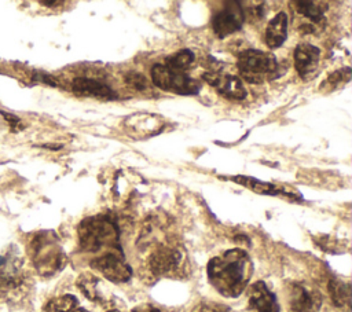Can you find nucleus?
I'll use <instances>...</instances> for the list:
<instances>
[{
	"mask_svg": "<svg viewBox=\"0 0 352 312\" xmlns=\"http://www.w3.org/2000/svg\"><path fill=\"white\" fill-rule=\"evenodd\" d=\"M208 279L224 297H238L248 286L253 274V264L243 249H230L209 260Z\"/></svg>",
	"mask_w": 352,
	"mask_h": 312,
	"instance_id": "f257e3e1",
	"label": "nucleus"
},
{
	"mask_svg": "<svg viewBox=\"0 0 352 312\" xmlns=\"http://www.w3.org/2000/svg\"><path fill=\"white\" fill-rule=\"evenodd\" d=\"M78 246L85 253L121 250V231L116 217L95 214L84 219L77 227Z\"/></svg>",
	"mask_w": 352,
	"mask_h": 312,
	"instance_id": "f03ea898",
	"label": "nucleus"
},
{
	"mask_svg": "<svg viewBox=\"0 0 352 312\" xmlns=\"http://www.w3.org/2000/svg\"><path fill=\"white\" fill-rule=\"evenodd\" d=\"M29 257L41 276L58 274L66 264V254L52 231L36 232L28 245Z\"/></svg>",
	"mask_w": 352,
	"mask_h": 312,
	"instance_id": "7ed1b4c3",
	"label": "nucleus"
},
{
	"mask_svg": "<svg viewBox=\"0 0 352 312\" xmlns=\"http://www.w3.org/2000/svg\"><path fill=\"white\" fill-rule=\"evenodd\" d=\"M236 66L241 77L250 84H264L280 73L279 62L271 52L245 49L238 55Z\"/></svg>",
	"mask_w": 352,
	"mask_h": 312,
	"instance_id": "20e7f679",
	"label": "nucleus"
},
{
	"mask_svg": "<svg viewBox=\"0 0 352 312\" xmlns=\"http://www.w3.org/2000/svg\"><path fill=\"white\" fill-rule=\"evenodd\" d=\"M186 263L183 249L175 242H158L147 257V268L155 278L177 276Z\"/></svg>",
	"mask_w": 352,
	"mask_h": 312,
	"instance_id": "39448f33",
	"label": "nucleus"
},
{
	"mask_svg": "<svg viewBox=\"0 0 352 312\" xmlns=\"http://www.w3.org/2000/svg\"><path fill=\"white\" fill-rule=\"evenodd\" d=\"M151 78L157 88L183 96L195 95L201 89L198 80L190 77L186 71L170 69L164 63H157L151 67Z\"/></svg>",
	"mask_w": 352,
	"mask_h": 312,
	"instance_id": "423d86ee",
	"label": "nucleus"
},
{
	"mask_svg": "<svg viewBox=\"0 0 352 312\" xmlns=\"http://www.w3.org/2000/svg\"><path fill=\"white\" fill-rule=\"evenodd\" d=\"M91 267L113 283H125L132 278V268L126 263L122 250L104 252L91 260Z\"/></svg>",
	"mask_w": 352,
	"mask_h": 312,
	"instance_id": "0eeeda50",
	"label": "nucleus"
},
{
	"mask_svg": "<svg viewBox=\"0 0 352 312\" xmlns=\"http://www.w3.org/2000/svg\"><path fill=\"white\" fill-rule=\"evenodd\" d=\"M166 121L154 113H133L122 121L124 132L135 139L143 140L160 135L165 129Z\"/></svg>",
	"mask_w": 352,
	"mask_h": 312,
	"instance_id": "6e6552de",
	"label": "nucleus"
},
{
	"mask_svg": "<svg viewBox=\"0 0 352 312\" xmlns=\"http://www.w3.org/2000/svg\"><path fill=\"white\" fill-rule=\"evenodd\" d=\"M286 298L289 312H318L322 305V294L300 282L287 285Z\"/></svg>",
	"mask_w": 352,
	"mask_h": 312,
	"instance_id": "1a4fd4ad",
	"label": "nucleus"
},
{
	"mask_svg": "<svg viewBox=\"0 0 352 312\" xmlns=\"http://www.w3.org/2000/svg\"><path fill=\"white\" fill-rule=\"evenodd\" d=\"M227 7L216 12L212 18V29L217 37L224 38L242 27L243 23V11L239 7V3L231 1L226 3Z\"/></svg>",
	"mask_w": 352,
	"mask_h": 312,
	"instance_id": "9d476101",
	"label": "nucleus"
},
{
	"mask_svg": "<svg viewBox=\"0 0 352 312\" xmlns=\"http://www.w3.org/2000/svg\"><path fill=\"white\" fill-rule=\"evenodd\" d=\"M22 282V258L18 252L8 249L0 256V291L14 290L19 287Z\"/></svg>",
	"mask_w": 352,
	"mask_h": 312,
	"instance_id": "9b49d317",
	"label": "nucleus"
},
{
	"mask_svg": "<svg viewBox=\"0 0 352 312\" xmlns=\"http://www.w3.org/2000/svg\"><path fill=\"white\" fill-rule=\"evenodd\" d=\"M202 78L213 85L217 92L230 100H242L246 98V88L243 81L234 74H221L217 71H206Z\"/></svg>",
	"mask_w": 352,
	"mask_h": 312,
	"instance_id": "f8f14e48",
	"label": "nucleus"
},
{
	"mask_svg": "<svg viewBox=\"0 0 352 312\" xmlns=\"http://www.w3.org/2000/svg\"><path fill=\"white\" fill-rule=\"evenodd\" d=\"M319 59L320 51L312 44L301 43L294 48V66L298 76L305 81L312 80L316 76Z\"/></svg>",
	"mask_w": 352,
	"mask_h": 312,
	"instance_id": "ddd939ff",
	"label": "nucleus"
},
{
	"mask_svg": "<svg viewBox=\"0 0 352 312\" xmlns=\"http://www.w3.org/2000/svg\"><path fill=\"white\" fill-rule=\"evenodd\" d=\"M248 309L249 312H279L276 296L263 280L250 286L248 293Z\"/></svg>",
	"mask_w": 352,
	"mask_h": 312,
	"instance_id": "4468645a",
	"label": "nucleus"
},
{
	"mask_svg": "<svg viewBox=\"0 0 352 312\" xmlns=\"http://www.w3.org/2000/svg\"><path fill=\"white\" fill-rule=\"evenodd\" d=\"M72 89L78 96H89L96 99H117V93L107 84L94 78L77 77L72 82Z\"/></svg>",
	"mask_w": 352,
	"mask_h": 312,
	"instance_id": "2eb2a0df",
	"label": "nucleus"
},
{
	"mask_svg": "<svg viewBox=\"0 0 352 312\" xmlns=\"http://www.w3.org/2000/svg\"><path fill=\"white\" fill-rule=\"evenodd\" d=\"M76 285L78 287V290L91 301L94 302H100V304H106L109 302V297L106 294V291L103 290L102 286V280L99 278H96L92 274H81L77 280Z\"/></svg>",
	"mask_w": 352,
	"mask_h": 312,
	"instance_id": "dca6fc26",
	"label": "nucleus"
},
{
	"mask_svg": "<svg viewBox=\"0 0 352 312\" xmlns=\"http://www.w3.org/2000/svg\"><path fill=\"white\" fill-rule=\"evenodd\" d=\"M287 37V15L286 12H278L265 27V44L270 48L280 47Z\"/></svg>",
	"mask_w": 352,
	"mask_h": 312,
	"instance_id": "f3484780",
	"label": "nucleus"
},
{
	"mask_svg": "<svg viewBox=\"0 0 352 312\" xmlns=\"http://www.w3.org/2000/svg\"><path fill=\"white\" fill-rule=\"evenodd\" d=\"M44 311L45 312H88L85 308L80 305L77 297L72 294H63L50 300L45 304Z\"/></svg>",
	"mask_w": 352,
	"mask_h": 312,
	"instance_id": "a211bd4d",
	"label": "nucleus"
},
{
	"mask_svg": "<svg viewBox=\"0 0 352 312\" xmlns=\"http://www.w3.org/2000/svg\"><path fill=\"white\" fill-rule=\"evenodd\" d=\"M294 8L298 14L309 19L312 23L322 25L324 22V12H326V4L318 3V1H296Z\"/></svg>",
	"mask_w": 352,
	"mask_h": 312,
	"instance_id": "6ab92c4d",
	"label": "nucleus"
},
{
	"mask_svg": "<svg viewBox=\"0 0 352 312\" xmlns=\"http://www.w3.org/2000/svg\"><path fill=\"white\" fill-rule=\"evenodd\" d=\"M329 294H330L331 302L336 307L338 308L348 307L351 301V286L348 282L333 278L329 282Z\"/></svg>",
	"mask_w": 352,
	"mask_h": 312,
	"instance_id": "aec40b11",
	"label": "nucleus"
},
{
	"mask_svg": "<svg viewBox=\"0 0 352 312\" xmlns=\"http://www.w3.org/2000/svg\"><path fill=\"white\" fill-rule=\"evenodd\" d=\"M195 60V55L190 49H180L172 55H169L165 60L164 65H166L170 69L180 70V71H187Z\"/></svg>",
	"mask_w": 352,
	"mask_h": 312,
	"instance_id": "412c9836",
	"label": "nucleus"
},
{
	"mask_svg": "<svg viewBox=\"0 0 352 312\" xmlns=\"http://www.w3.org/2000/svg\"><path fill=\"white\" fill-rule=\"evenodd\" d=\"M349 77H351V69L349 67H344V69L336 70V71L330 73L327 76V78L322 82L320 91L324 92V93L331 92V91L340 88L344 82H348Z\"/></svg>",
	"mask_w": 352,
	"mask_h": 312,
	"instance_id": "4be33fe9",
	"label": "nucleus"
},
{
	"mask_svg": "<svg viewBox=\"0 0 352 312\" xmlns=\"http://www.w3.org/2000/svg\"><path fill=\"white\" fill-rule=\"evenodd\" d=\"M125 84L128 87H131L132 89L135 91H139V92H150V82L147 81V78L138 73V71H129L125 74Z\"/></svg>",
	"mask_w": 352,
	"mask_h": 312,
	"instance_id": "5701e85b",
	"label": "nucleus"
},
{
	"mask_svg": "<svg viewBox=\"0 0 352 312\" xmlns=\"http://www.w3.org/2000/svg\"><path fill=\"white\" fill-rule=\"evenodd\" d=\"M192 312H230V311L227 307H224L219 302L204 301V302H199L198 305H195Z\"/></svg>",
	"mask_w": 352,
	"mask_h": 312,
	"instance_id": "b1692460",
	"label": "nucleus"
},
{
	"mask_svg": "<svg viewBox=\"0 0 352 312\" xmlns=\"http://www.w3.org/2000/svg\"><path fill=\"white\" fill-rule=\"evenodd\" d=\"M0 114H1L3 118L8 122V125H10V128H11L12 132H19V131H22V129L25 128L22 120H21L18 115L11 114V113H7V111H3V110H0Z\"/></svg>",
	"mask_w": 352,
	"mask_h": 312,
	"instance_id": "393cba45",
	"label": "nucleus"
},
{
	"mask_svg": "<svg viewBox=\"0 0 352 312\" xmlns=\"http://www.w3.org/2000/svg\"><path fill=\"white\" fill-rule=\"evenodd\" d=\"M131 312H161V311L158 308L150 305V304H142V305L135 307Z\"/></svg>",
	"mask_w": 352,
	"mask_h": 312,
	"instance_id": "a878e982",
	"label": "nucleus"
},
{
	"mask_svg": "<svg viewBox=\"0 0 352 312\" xmlns=\"http://www.w3.org/2000/svg\"><path fill=\"white\" fill-rule=\"evenodd\" d=\"M40 4L47 5V7H54V5H60L62 1H59V0H55V1L54 0H41Z\"/></svg>",
	"mask_w": 352,
	"mask_h": 312,
	"instance_id": "bb28decb",
	"label": "nucleus"
},
{
	"mask_svg": "<svg viewBox=\"0 0 352 312\" xmlns=\"http://www.w3.org/2000/svg\"><path fill=\"white\" fill-rule=\"evenodd\" d=\"M41 147H44V148H52V150H56V148H60L62 146H60V144H43Z\"/></svg>",
	"mask_w": 352,
	"mask_h": 312,
	"instance_id": "cd10ccee",
	"label": "nucleus"
},
{
	"mask_svg": "<svg viewBox=\"0 0 352 312\" xmlns=\"http://www.w3.org/2000/svg\"><path fill=\"white\" fill-rule=\"evenodd\" d=\"M106 312H120V311H117V309H109V311H106Z\"/></svg>",
	"mask_w": 352,
	"mask_h": 312,
	"instance_id": "c85d7f7f",
	"label": "nucleus"
}]
</instances>
